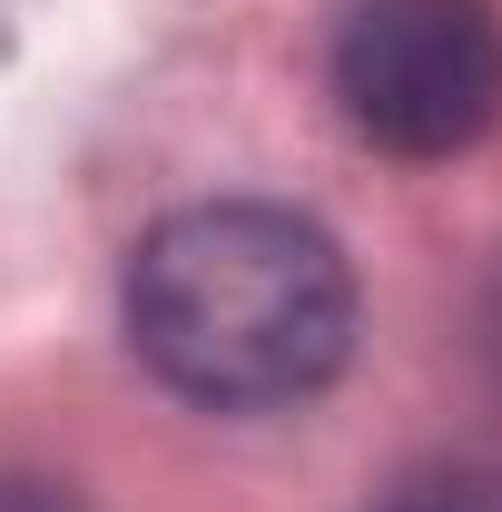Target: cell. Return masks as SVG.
<instances>
[{
  "mask_svg": "<svg viewBox=\"0 0 502 512\" xmlns=\"http://www.w3.org/2000/svg\"><path fill=\"white\" fill-rule=\"evenodd\" d=\"M119 316L138 365L168 394L217 404V414H276L345 375L355 266L296 207L207 197L138 237Z\"/></svg>",
  "mask_w": 502,
  "mask_h": 512,
  "instance_id": "1",
  "label": "cell"
},
{
  "mask_svg": "<svg viewBox=\"0 0 502 512\" xmlns=\"http://www.w3.org/2000/svg\"><path fill=\"white\" fill-rule=\"evenodd\" d=\"M0 512H89V503L60 483H0Z\"/></svg>",
  "mask_w": 502,
  "mask_h": 512,
  "instance_id": "4",
  "label": "cell"
},
{
  "mask_svg": "<svg viewBox=\"0 0 502 512\" xmlns=\"http://www.w3.org/2000/svg\"><path fill=\"white\" fill-rule=\"evenodd\" d=\"M483 355H493V375H502V276H493V306H483Z\"/></svg>",
  "mask_w": 502,
  "mask_h": 512,
  "instance_id": "5",
  "label": "cell"
},
{
  "mask_svg": "<svg viewBox=\"0 0 502 512\" xmlns=\"http://www.w3.org/2000/svg\"><path fill=\"white\" fill-rule=\"evenodd\" d=\"M335 109L384 158H463L502 128V10L493 0H345Z\"/></svg>",
  "mask_w": 502,
  "mask_h": 512,
  "instance_id": "2",
  "label": "cell"
},
{
  "mask_svg": "<svg viewBox=\"0 0 502 512\" xmlns=\"http://www.w3.org/2000/svg\"><path fill=\"white\" fill-rule=\"evenodd\" d=\"M365 512H502V473H483V463H434V473H404L394 493H375Z\"/></svg>",
  "mask_w": 502,
  "mask_h": 512,
  "instance_id": "3",
  "label": "cell"
},
{
  "mask_svg": "<svg viewBox=\"0 0 502 512\" xmlns=\"http://www.w3.org/2000/svg\"><path fill=\"white\" fill-rule=\"evenodd\" d=\"M10 40H20V0H0V60H10Z\"/></svg>",
  "mask_w": 502,
  "mask_h": 512,
  "instance_id": "6",
  "label": "cell"
}]
</instances>
